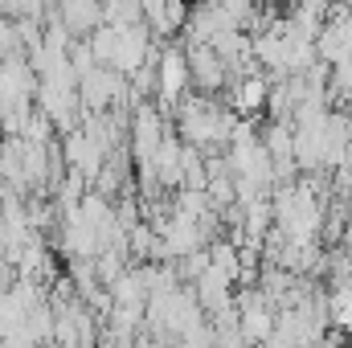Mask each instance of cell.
Returning a JSON list of instances; mask_svg holds the SVG:
<instances>
[{
  "instance_id": "6da1fadb",
  "label": "cell",
  "mask_w": 352,
  "mask_h": 348,
  "mask_svg": "<svg viewBox=\"0 0 352 348\" xmlns=\"http://www.w3.org/2000/svg\"><path fill=\"white\" fill-rule=\"evenodd\" d=\"M192 74H197V83L201 87H221V78H226V70H221V54L213 50V45H197L192 50Z\"/></svg>"
}]
</instances>
